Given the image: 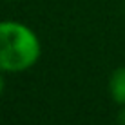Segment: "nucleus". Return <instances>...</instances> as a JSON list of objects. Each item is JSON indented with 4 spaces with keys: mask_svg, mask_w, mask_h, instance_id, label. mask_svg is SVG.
<instances>
[{
    "mask_svg": "<svg viewBox=\"0 0 125 125\" xmlns=\"http://www.w3.org/2000/svg\"><path fill=\"white\" fill-rule=\"evenodd\" d=\"M38 58L40 42L27 25L0 22V71H25L33 67Z\"/></svg>",
    "mask_w": 125,
    "mask_h": 125,
    "instance_id": "f257e3e1",
    "label": "nucleus"
},
{
    "mask_svg": "<svg viewBox=\"0 0 125 125\" xmlns=\"http://www.w3.org/2000/svg\"><path fill=\"white\" fill-rule=\"evenodd\" d=\"M109 91L116 103L125 105V67H120L113 73L109 80Z\"/></svg>",
    "mask_w": 125,
    "mask_h": 125,
    "instance_id": "f03ea898",
    "label": "nucleus"
},
{
    "mask_svg": "<svg viewBox=\"0 0 125 125\" xmlns=\"http://www.w3.org/2000/svg\"><path fill=\"white\" fill-rule=\"evenodd\" d=\"M118 118H120V123H122V125H125V107H123V111H122V113H120V116H118Z\"/></svg>",
    "mask_w": 125,
    "mask_h": 125,
    "instance_id": "7ed1b4c3",
    "label": "nucleus"
},
{
    "mask_svg": "<svg viewBox=\"0 0 125 125\" xmlns=\"http://www.w3.org/2000/svg\"><path fill=\"white\" fill-rule=\"evenodd\" d=\"M4 91V78H2V74H0V94H2Z\"/></svg>",
    "mask_w": 125,
    "mask_h": 125,
    "instance_id": "20e7f679",
    "label": "nucleus"
}]
</instances>
